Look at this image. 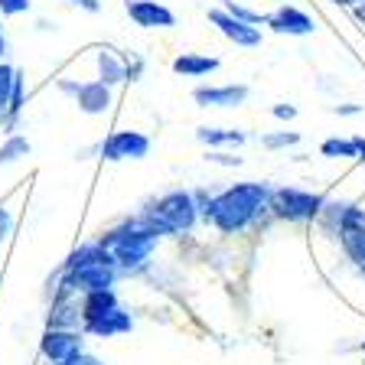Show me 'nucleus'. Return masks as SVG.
Wrapping results in <instances>:
<instances>
[{
	"label": "nucleus",
	"mask_w": 365,
	"mask_h": 365,
	"mask_svg": "<svg viewBox=\"0 0 365 365\" xmlns=\"http://www.w3.org/2000/svg\"><path fill=\"white\" fill-rule=\"evenodd\" d=\"M267 199H271V190L264 182H238L232 190L219 192L215 199H209L205 192H196V205L202 219L215 222L222 232H242L264 209Z\"/></svg>",
	"instance_id": "f257e3e1"
},
{
	"label": "nucleus",
	"mask_w": 365,
	"mask_h": 365,
	"mask_svg": "<svg viewBox=\"0 0 365 365\" xmlns=\"http://www.w3.org/2000/svg\"><path fill=\"white\" fill-rule=\"evenodd\" d=\"M157 232H153V225L144 219V212L137 215V219L124 222V225L111 228L108 235H101L98 242L105 245L108 251L114 255V261H118V267H124V271H134V267H144L147 258H150L153 245H157Z\"/></svg>",
	"instance_id": "f03ea898"
},
{
	"label": "nucleus",
	"mask_w": 365,
	"mask_h": 365,
	"mask_svg": "<svg viewBox=\"0 0 365 365\" xmlns=\"http://www.w3.org/2000/svg\"><path fill=\"white\" fill-rule=\"evenodd\" d=\"M196 215H199L196 196L186 190H173L167 196H160L144 212V219L153 225L157 235H173V232H190Z\"/></svg>",
	"instance_id": "7ed1b4c3"
},
{
	"label": "nucleus",
	"mask_w": 365,
	"mask_h": 365,
	"mask_svg": "<svg viewBox=\"0 0 365 365\" xmlns=\"http://www.w3.org/2000/svg\"><path fill=\"white\" fill-rule=\"evenodd\" d=\"M114 277H118V267L114 264H82L76 271H66L62 277V287H59V297L66 300L72 290H82V294H91V290H108L114 287Z\"/></svg>",
	"instance_id": "20e7f679"
},
{
	"label": "nucleus",
	"mask_w": 365,
	"mask_h": 365,
	"mask_svg": "<svg viewBox=\"0 0 365 365\" xmlns=\"http://www.w3.org/2000/svg\"><path fill=\"white\" fill-rule=\"evenodd\" d=\"M323 202H327V199L313 196V192H307V190H274L271 192V209L287 222L313 219V215H319Z\"/></svg>",
	"instance_id": "39448f33"
},
{
	"label": "nucleus",
	"mask_w": 365,
	"mask_h": 365,
	"mask_svg": "<svg viewBox=\"0 0 365 365\" xmlns=\"http://www.w3.org/2000/svg\"><path fill=\"white\" fill-rule=\"evenodd\" d=\"M59 88L66 95H72L85 114H105L111 108V88L105 82H72V78H62Z\"/></svg>",
	"instance_id": "423d86ee"
},
{
	"label": "nucleus",
	"mask_w": 365,
	"mask_h": 365,
	"mask_svg": "<svg viewBox=\"0 0 365 365\" xmlns=\"http://www.w3.org/2000/svg\"><path fill=\"white\" fill-rule=\"evenodd\" d=\"M150 150V137L140 130H118L101 144V157L105 160H140Z\"/></svg>",
	"instance_id": "0eeeda50"
},
{
	"label": "nucleus",
	"mask_w": 365,
	"mask_h": 365,
	"mask_svg": "<svg viewBox=\"0 0 365 365\" xmlns=\"http://www.w3.org/2000/svg\"><path fill=\"white\" fill-rule=\"evenodd\" d=\"M124 10H128L130 20H134L137 26H144V30H167V26H176L173 10H167L163 4H157V0H124Z\"/></svg>",
	"instance_id": "6e6552de"
},
{
	"label": "nucleus",
	"mask_w": 365,
	"mask_h": 365,
	"mask_svg": "<svg viewBox=\"0 0 365 365\" xmlns=\"http://www.w3.org/2000/svg\"><path fill=\"white\" fill-rule=\"evenodd\" d=\"M82 352V333L76 329H46L43 336V356L49 362H66V359L78 356Z\"/></svg>",
	"instance_id": "1a4fd4ad"
},
{
	"label": "nucleus",
	"mask_w": 365,
	"mask_h": 365,
	"mask_svg": "<svg viewBox=\"0 0 365 365\" xmlns=\"http://www.w3.org/2000/svg\"><path fill=\"white\" fill-rule=\"evenodd\" d=\"M209 20H212V26H219L222 36H228L235 46H258L261 43V30H258V26L235 20V16L225 14V10H209Z\"/></svg>",
	"instance_id": "9d476101"
},
{
	"label": "nucleus",
	"mask_w": 365,
	"mask_h": 365,
	"mask_svg": "<svg viewBox=\"0 0 365 365\" xmlns=\"http://www.w3.org/2000/svg\"><path fill=\"white\" fill-rule=\"evenodd\" d=\"M267 26H271L274 33H287V36H310V33L317 30V23L297 7H281L277 14H271L267 16Z\"/></svg>",
	"instance_id": "9b49d317"
},
{
	"label": "nucleus",
	"mask_w": 365,
	"mask_h": 365,
	"mask_svg": "<svg viewBox=\"0 0 365 365\" xmlns=\"http://www.w3.org/2000/svg\"><path fill=\"white\" fill-rule=\"evenodd\" d=\"M192 98L202 108H238L248 101V85H222V88H196Z\"/></svg>",
	"instance_id": "f8f14e48"
},
{
	"label": "nucleus",
	"mask_w": 365,
	"mask_h": 365,
	"mask_svg": "<svg viewBox=\"0 0 365 365\" xmlns=\"http://www.w3.org/2000/svg\"><path fill=\"white\" fill-rule=\"evenodd\" d=\"M134 327V319H130L128 310H121V307H111V310H105L101 317L95 319H85V333L91 336H118V333H128V329Z\"/></svg>",
	"instance_id": "ddd939ff"
},
{
	"label": "nucleus",
	"mask_w": 365,
	"mask_h": 365,
	"mask_svg": "<svg viewBox=\"0 0 365 365\" xmlns=\"http://www.w3.org/2000/svg\"><path fill=\"white\" fill-rule=\"evenodd\" d=\"M219 59L215 56H196V53H182L173 59V72L180 76H205V72H215Z\"/></svg>",
	"instance_id": "4468645a"
},
{
	"label": "nucleus",
	"mask_w": 365,
	"mask_h": 365,
	"mask_svg": "<svg viewBox=\"0 0 365 365\" xmlns=\"http://www.w3.org/2000/svg\"><path fill=\"white\" fill-rule=\"evenodd\" d=\"M111 307H118V297H114V290H91V294H85L82 300V323L85 319H95L101 317L105 310H111Z\"/></svg>",
	"instance_id": "2eb2a0df"
},
{
	"label": "nucleus",
	"mask_w": 365,
	"mask_h": 365,
	"mask_svg": "<svg viewBox=\"0 0 365 365\" xmlns=\"http://www.w3.org/2000/svg\"><path fill=\"white\" fill-rule=\"evenodd\" d=\"M98 72H101V82H105L108 88H111V85H121L124 78H128V66H124L111 49H101L98 53Z\"/></svg>",
	"instance_id": "dca6fc26"
},
{
	"label": "nucleus",
	"mask_w": 365,
	"mask_h": 365,
	"mask_svg": "<svg viewBox=\"0 0 365 365\" xmlns=\"http://www.w3.org/2000/svg\"><path fill=\"white\" fill-rule=\"evenodd\" d=\"M339 242H342V248H346V255H349V258L365 271V225L342 228V232H339Z\"/></svg>",
	"instance_id": "f3484780"
},
{
	"label": "nucleus",
	"mask_w": 365,
	"mask_h": 365,
	"mask_svg": "<svg viewBox=\"0 0 365 365\" xmlns=\"http://www.w3.org/2000/svg\"><path fill=\"white\" fill-rule=\"evenodd\" d=\"M196 137L202 144L209 147H219V144H245V134L235 128H199Z\"/></svg>",
	"instance_id": "a211bd4d"
},
{
	"label": "nucleus",
	"mask_w": 365,
	"mask_h": 365,
	"mask_svg": "<svg viewBox=\"0 0 365 365\" xmlns=\"http://www.w3.org/2000/svg\"><path fill=\"white\" fill-rule=\"evenodd\" d=\"M78 319H82V307L59 300L56 304V317H49V329H76Z\"/></svg>",
	"instance_id": "6ab92c4d"
},
{
	"label": "nucleus",
	"mask_w": 365,
	"mask_h": 365,
	"mask_svg": "<svg viewBox=\"0 0 365 365\" xmlns=\"http://www.w3.org/2000/svg\"><path fill=\"white\" fill-rule=\"evenodd\" d=\"M26 153H30V140H26V137L10 134L7 144L0 147V167H4V163H16V160H23Z\"/></svg>",
	"instance_id": "aec40b11"
},
{
	"label": "nucleus",
	"mask_w": 365,
	"mask_h": 365,
	"mask_svg": "<svg viewBox=\"0 0 365 365\" xmlns=\"http://www.w3.org/2000/svg\"><path fill=\"white\" fill-rule=\"evenodd\" d=\"M319 153L329 160H339V157H359L356 150V140H342V137H329V140H323V147H319Z\"/></svg>",
	"instance_id": "412c9836"
},
{
	"label": "nucleus",
	"mask_w": 365,
	"mask_h": 365,
	"mask_svg": "<svg viewBox=\"0 0 365 365\" xmlns=\"http://www.w3.org/2000/svg\"><path fill=\"white\" fill-rule=\"evenodd\" d=\"M225 14H232L235 20H242V23H251V26H258V23H267L264 14H255V10L242 7V4H235V0H225Z\"/></svg>",
	"instance_id": "4be33fe9"
},
{
	"label": "nucleus",
	"mask_w": 365,
	"mask_h": 365,
	"mask_svg": "<svg viewBox=\"0 0 365 365\" xmlns=\"http://www.w3.org/2000/svg\"><path fill=\"white\" fill-rule=\"evenodd\" d=\"M14 78H16V68L0 66V114H4V108L10 105V91H14Z\"/></svg>",
	"instance_id": "5701e85b"
},
{
	"label": "nucleus",
	"mask_w": 365,
	"mask_h": 365,
	"mask_svg": "<svg viewBox=\"0 0 365 365\" xmlns=\"http://www.w3.org/2000/svg\"><path fill=\"white\" fill-rule=\"evenodd\" d=\"M300 140V134H294V130H281V134H264L261 137V144L264 147H290V144H297Z\"/></svg>",
	"instance_id": "b1692460"
},
{
	"label": "nucleus",
	"mask_w": 365,
	"mask_h": 365,
	"mask_svg": "<svg viewBox=\"0 0 365 365\" xmlns=\"http://www.w3.org/2000/svg\"><path fill=\"white\" fill-rule=\"evenodd\" d=\"M10 118H16V114L23 111V76L16 72V78H14V91H10Z\"/></svg>",
	"instance_id": "393cba45"
},
{
	"label": "nucleus",
	"mask_w": 365,
	"mask_h": 365,
	"mask_svg": "<svg viewBox=\"0 0 365 365\" xmlns=\"http://www.w3.org/2000/svg\"><path fill=\"white\" fill-rule=\"evenodd\" d=\"M30 10V0H0V14L4 16H16Z\"/></svg>",
	"instance_id": "a878e982"
},
{
	"label": "nucleus",
	"mask_w": 365,
	"mask_h": 365,
	"mask_svg": "<svg viewBox=\"0 0 365 365\" xmlns=\"http://www.w3.org/2000/svg\"><path fill=\"white\" fill-rule=\"evenodd\" d=\"M209 163H219V167H242V160L238 157H228V153H205Z\"/></svg>",
	"instance_id": "bb28decb"
},
{
	"label": "nucleus",
	"mask_w": 365,
	"mask_h": 365,
	"mask_svg": "<svg viewBox=\"0 0 365 365\" xmlns=\"http://www.w3.org/2000/svg\"><path fill=\"white\" fill-rule=\"evenodd\" d=\"M10 228H14V215H10L7 209L0 205V242H4V238L10 235Z\"/></svg>",
	"instance_id": "cd10ccee"
},
{
	"label": "nucleus",
	"mask_w": 365,
	"mask_h": 365,
	"mask_svg": "<svg viewBox=\"0 0 365 365\" xmlns=\"http://www.w3.org/2000/svg\"><path fill=\"white\" fill-rule=\"evenodd\" d=\"M56 365H101L95 356H85V352H78V356L66 359V362H56Z\"/></svg>",
	"instance_id": "c85d7f7f"
},
{
	"label": "nucleus",
	"mask_w": 365,
	"mask_h": 365,
	"mask_svg": "<svg viewBox=\"0 0 365 365\" xmlns=\"http://www.w3.org/2000/svg\"><path fill=\"white\" fill-rule=\"evenodd\" d=\"M274 118H281V121H290V118H297V108H294V105H274Z\"/></svg>",
	"instance_id": "c756f323"
},
{
	"label": "nucleus",
	"mask_w": 365,
	"mask_h": 365,
	"mask_svg": "<svg viewBox=\"0 0 365 365\" xmlns=\"http://www.w3.org/2000/svg\"><path fill=\"white\" fill-rule=\"evenodd\" d=\"M66 4H76V7H82V10H88V14H98V0H66Z\"/></svg>",
	"instance_id": "7c9ffc66"
},
{
	"label": "nucleus",
	"mask_w": 365,
	"mask_h": 365,
	"mask_svg": "<svg viewBox=\"0 0 365 365\" xmlns=\"http://www.w3.org/2000/svg\"><path fill=\"white\" fill-rule=\"evenodd\" d=\"M336 114H362V105H336Z\"/></svg>",
	"instance_id": "2f4dec72"
},
{
	"label": "nucleus",
	"mask_w": 365,
	"mask_h": 365,
	"mask_svg": "<svg viewBox=\"0 0 365 365\" xmlns=\"http://www.w3.org/2000/svg\"><path fill=\"white\" fill-rule=\"evenodd\" d=\"M352 140H356V150H359L356 160H362V163H365V137H352Z\"/></svg>",
	"instance_id": "473e14b6"
},
{
	"label": "nucleus",
	"mask_w": 365,
	"mask_h": 365,
	"mask_svg": "<svg viewBox=\"0 0 365 365\" xmlns=\"http://www.w3.org/2000/svg\"><path fill=\"white\" fill-rule=\"evenodd\" d=\"M356 16H359V20H365V4H359V7H356Z\"/></svg>",
	"instance_id": "72a5a7b5"
},
{
	"label": "nucleus",
	"mask_w": 365,
	"mask_h": 365,
	"mask_svg": "<svg viewBox=\"0 0 365 365\" xmlns=\"http://www.w3.org/2000/svg\"><path fill=\"white\" fill-rule=\"evenodd\" d=\"M7 53V39H4V33H0V56Z\"/></svg>",
	"instance_id": "f704fd0d"
},
{
	"label": "nucleus",
	"mask_w": 365,
	"mask_h": 365,
	"mask_svg": "<svg viewBox=\"0 0 365 365\" xmlns=\"http://www.w3.org/2000/svg\"><path fill=\"white\" fill-rule=\"evenodd\" d=\"M362 352H365V342H362Z\"/></svg>",
	"instance_id": "c9c22d12"
}]
</instances>
